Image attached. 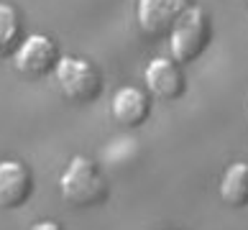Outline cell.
<instances>
[{
  "mask_svg": "<svg viewBox=\"0 0 248 230\" xmlns=\"http://www.w3.org/2000/svg\"><path fill=\"white\" fill-rule=\"evenodd\" d=\"M171 57L179 64L195 61L210 44V15L197 5H187L169 31Z\"/></svg>",
  "mask_w": 248,
  "mask_h": 230,
  "instance_id": "cell-3",
  "label": "cell"
},
{
  "mask_svg": "<svg viewBox=\"0 0 248 230\" xmlns=\"http://www.w3.org/2000/svg\"><path fill=\"white\" fill-rule=\"evenodd\" d=\"M31 230H64L59 223H54V220H41V223H36Z\"/></svg>",
  "mask_w": 248,
  "mask_h": 230,
  "instance_id": "cell-11",
  "label": "cell"
},
{
  "mask_svg": "<svg viewBox=\"0 0 248 230\" xmlns=\"http://www.w3.org/2000/svg\"><path fill=\"white\" fill-rule=\"evenodd\" d=\"M146 85L159 100H179L187 92V79L185 72L177 61L171 59H154L149 67H146Z\"/></svg>",
  "mask_w": 248,
  "mask_h": 230,
  "instance_id": "cell-7",
  "label": "cell"
},
{
  "mask_svg": "<svg viewBox=\"0 0 248 230\" xmlns=\"http://www.w3.org/2000/svg\"><path fill=\"white\" fill-rule=\"evenodd\" d=\"M187 0H139V26L149 39L167 36L185 13Z\"/></svg>",
  "mask_w": 248,
  "mask_h": 230,
  "instance_id": "cell-5",
  "label": "cell"
},
{
  "mask_svg": "<svg viewBox=\"0 0 248 230\" xmlns=\"http://www.w3.org/2000/svg\"><path fill=\"white\" fill-rule=\"evenodd\" d=\"M23 23L13 5L0 3V59H8L21 46Z\"/></svg>",
  "mask_w": 248,
  "mask_h": 230,
  "instance_id": "cell-10",
  "label": "cell"
},
{
  "mask_svg": "<svg viewBox=\"0 0 248 230\" xmlns=\"http://www.w3.org/2000/svg\"><path fill=\"white\" fill-rule=\"evenodd\" d=\"M57 85L62 90V95L69 103L90 105L103 95V75L93 61L77 59V57H59L57 67Z\"/></svg>",
  "mask_w": 248,
  "mask_h": 230,
  "instance_id": "cell-2",
  "label": "cell"
},
{
  "mask_svg": "<svg viewBox=\"0 0 248 230\" xmlns=\"http://www.w3.org/2000/svg\"><path fill=\"white\" fill-rule=\"evenodd\" d=\"M33 192V177L21 161H0V210L26 205Z\"/></svg>",
  "mask_w": 248,
  "mask_h": 230,
  "instance_id": "cell-6",
  "label": "cell"
},
{
  "mask_svg": "<svg viewBox=\"0 0 248 230\" xmlns=\"http://www.w3.org/2000/svg\"><path fill=\"white\" fill-rule=\"evenodd\" d=\"M220 197L231 207H243L248 202V164L238 161L231 164L220 182Z\"/></svg>",
  "mask_w": 248,
  "mask_h": 230,
  "instance_id": "cell-9",
  "label": "cell"
},
{
  "mask_svg": "<svg viewBox=\"0 0 248 230\" xmlns=\"http://www.w3.org/2000/svg\"><path fill=\"white\" fill-rule=\"evenodd\" d=\"M246 3H248V0H246Z\"/></svg>",
  "mask_w": 248,
  "mask_h": 230,
  "instance_id": "cell-12",
  "label": "cell"
},
{
  "mask_svg": "<svg viewBox=\"0 0 248 230\" xmlns=\"http://www.w3.org/2000/svg\"><path fill=\"white\" fill-rule=\"evenodd\" d=\"M62 197L75 207H95L108 197V179L103 169L85 156H75L62 174Z\"/></svg>",
  "mask_w": 248,
  "mask_h": 230,
  "instance_id": "cell-1",
  "label": "cell"
},
{
  "mask_svg": "<svg viewBox=\"0 0 248 230\" xmlns=\"http://www.w3.org/2000/svg\"><path fill=\"white\" fill-rule=\"evenodd\" d=\"M16 69H21L23 75L31 77H41L57 67L59 61V49L49 36H29L26 41H21V46L16 49Z\"/></svg>",
  "mask_w": 248,
  "mask_h": 230,
  "instance_id": "cell-4",
  "label": "cell"
},
{
  "mask_svg": "<svg viewBox=\"0 0 248 230\" xmlns=\"http://www.w3.org/2000/svg\"><path fill=\"white\" fill-rule=\"evenodd\" d=\"M151 113V100L139 87H121L113 95V118L125 128H139Z\"/></svg>",
  "mask_w": 248,
  "mask_h": 230,
  "instance_id": "cell-8",
  "label": "cell"
}]
</instances>
